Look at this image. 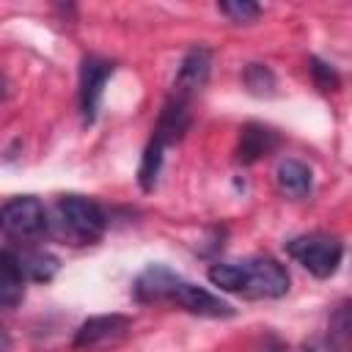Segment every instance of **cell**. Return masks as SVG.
Wrapping results in <instances>:
<instances>
[{"label":"cell","instance_id":"1","mask_svg":"<svg viewBox=\"0 0 352 352\" xmlns=\"http://www.w3.org/2000/svg\"><path fill=\"white\" fill-rule=\"evenodd\" d=\"M132 294L138 302H170L195 316H209V319H228L236 314V308H231L226 300L195 286L192 280L182 278L165 264H148L135 278Z\"/></svg>","mask_w":352,"mask_h":352},{"label":"cell","instance_id":"2","mask_svg":"<svg viewBox=\"0 0 352 352\" xmlns=\"http://www.w3.org/2000/svg\"><path fill=\"white\" fill-rule=\"evenodd\" d=\"M206 278L212 286L245 300H280L289 292V272L272 256H250L245 261H217Z\"/></svg>","mask_w":352,"mask_h":352},{"label":"cell","instance_id":"3","mask_svg":"<svg viewBox=\"0 0 352 352\" xmlns=\"http://www.w3.org/2000/svg\"><path fill=\"white\" fill-rule=\"evenodd\" d=\"M58 226L60 234L72 245H91L104 236L107 228V214L104 209L85 195H60L58 198Z\"/></svg>","mask_w":352,"mask_h":352},{"label":"cell","instance_id":"4","mask_svg":"<svg viewBox=\"0 0 352 352\" xmlns=\"http://www.w3.org/2000/svg\"><path fill=\"white\" fill-rule=\"evenodd\" d=\"M286 253L305 267L314 278L324 280L330 275H336L341 258H344V242L333 234H322V231H311V234H300L294 239L286 242Z\"/></svg>","mask_w":352,"mask_h":352},{"label":"cell","instance_id":"5","mask_svg":"<svg viewBox=\"0 0 352 352\" xmlns=\"http://www.w3.org/2000/svg\"><path fill=\"white\" fill-rule=\"evenodd\" d=\"M0 231L16 242H33L50 231V217L36 195H16L0 204Z\"/></svg>","mask_w":352,"mask_h":352},{"label":"cell","instance_id":"6","mask_svg":"<svg viewBox=\"0 0 352 352\" xmlns=\"http://www.w3.org/2000/svg\"><path fill=\"white\" fill-rule=\"evenodd\" d=\"M116 63L99 55H85L82 66H80V113H82V124H94L99 116V104H102V91L104 82L113 77Z\"/></svg>","mask_w":352,"mask_h":352},{"label":"cell","instance_id":"7","mask_svg":"<svg viewBox=\"0 0 352 352\" xmlns=\"http://www.w3.org/2000/svg\"><path fill=\"white\" fill-rule=\"evenodd\" d=\"M132 330V319L124 314L88 316L74 333V349H104L118 344Z\"/></svg>","mask_w":352,"mask_h":352},{"label":"cell","instance_id":"8","mask_svg":"<svg viewBox=\"0 0 352 352\" xmlns=\"http://www.w3.org/2000/svg\"><path fill=\"white\" fill-rule=\"evenodd\" d=\"M209 72H212V50H206L201 44L192 47V50H187V55L179 63L176 80H173V96L190 102L206 85Z\"/></svg>","mask_w":352,"mask_h":352},{"label":"cell","instance_id":"9","mask_svg":"<svg viewBox=\"0 0 352 352\" xmlns=\"http://www.w3.org/2000/svg\"><path fill=\"white\" fill-rule=\"evenodd\" d=\"M190 124H192V113H190V102L187 99H179V96H168L162 110H160V118L154 124V135L151 140L160 143L162 148L168 146H176L187 132H190Z\"/></svg>","mask_w":352,"mask_h":352},{"label":"cell","instance_id":"10","mask_svg":"<svg viewBox=\"0 0 352 352\" xmlns=\"http://www.w3.org/2000/svg\"><path fill=\"white\" fill-rule=\"evenodd\" d=\"M278 146H280V138H278V132H275V129H270V126H264V124L250 121V124H245V126L239 129L236 160H239L242 165H253V162H258L261 157L272 154Z\"/></svg>","mask_w":352,"mask_h":352},{"label":"cell","instance_id":"11","mask_svg":"<svg viewBox=\"0 0 352 352\" xmlns=\"http://www.w3.org/2000/svg\"><path fill=\"white\" fill-rule=\"evenodd\" d=\"M25 297V275L14 248L0 250V308H14Z\"/></svg>","mask_w":352,"mask_h":352},{"label":"cell","instance_id":"12","mask_svg":"<svg viewBox=\"0 0 352 352\" xmlns=\"http://www.w3.org/2000/svg\"><path fill=\"white\" fill-rule=\"evenodd\" d=\"M275 182L280 187V192L292 195V198H305L311 192V184H314V173L305 162L294 160V157H286L278 162L275 168Z\"/></svg>","mask_w":352,"mask_h":352},{"label":"cell","instance_id":"13","mask_svg":"<svg viewBox=\"0 0 352 352\" xmlns=\"http://www.w3.org/2000/svg\"><path fill=\"white\" fill-rule=\"evenodd\" d=\"M14 253H16V258H19V267H22L25 280L47 283V280H52L55 272L60 270V261H58L52 253L41 250V248H22V250L14 248Z\"/></svg>","mask_w":352,"mask_h":352},{"label":"cell","instance_id":"14","mask_svg":"<svg viewBox=\"0 0 352 352\" xmlns=\"http://www.w3.org/2000/svg\"><path fill=\"white\" fill-rule=\"evenodd\" d=\"M162 160H165V148L154 140H148V146L143 148V157H140V168H138V184L143 192H151L160 182V173H162Z\"/></svg>","mask_w":352,"mask_h":352},{"label":"cell","instance_id":"15","mask_svg":"<svg viewBox=\"0 0 352 352\" xmlns=\"http://www.w3.org/2000/svg\"><path fill=\"white\" fill-rule=\"evenodd\" d=\"M242 82L253 96H261V99H270L278 94V80H275L272 69L264 63H248L242 72Z\"/></svg>","mask_w":352,"mask_h":352},{"label":"cell","instance_id":"16","mask_svg":"<svg viewBox=\"0 0 352 352\" xmlns=\"http://www.w3.org/2000/svg\"><path fill=\"white\" fill-rule=\"evenodd\" d=\"M346 333H349V302L344 300L336 311V316L330 319V344L341 352L346 346Z\"/></svg>","mask_w":352,"mask_h":352},{"label":"cell","instance_id":"17","mask_svg":"<svg viewBox=\"0 0 352 352\" xmlns=\"http://www.w3.org/2000/svg\"><path fill=\"white\" fill-rule=\"evenodd\" d=\"M217 8L226 16H231L234 22H253L261 14V6L258 3H250V0H228V3H220Z\"/></svg>","mask_w":352,"mask_h":352},{"label":"cell","instance_id":"18","mask_svg":"<svg viewBox=\"0 0 352 352\" xmlns=\"http://www.w3.org/2000/svg\"><path fill=\"white\" fill-rule=\"evenodd\" d=\"M311 74H314V82H316V88H322V91H336V88L341 85V77H338V72H336L330 63L319 60V58H311Z\"/></svg>","mask_w":352,"mask_h":352},{"label":"cell","instance_id":"19","mask_svg":"<svg viewBox=\"0 0 352 352\" xmlns=\"http://www.w3.org/2000/svg\"><path fill=\"white\" fill-rule=\"evenodd\" d=\"M6 94H8V80H6L3 74H0V102L6 99Z\"/></svg>","mask_w":352,"mask_h":352},{"label":"cell","instance_id":"20","mask_svg":"<svg viewBox=\"0 0 352 352\" xmlns=\"http://www.w3.org/2000/svg\"><path fill=\"white\" fill-rule=\"evenodd\" d=\"M264 352H283V346H280V341H275V338H270V346H267Z\"/></svg>","mask_w":352,"mask_h":352},{"label":"cell","instance_id":"21","mask_svg":"<svg viewBox=\"0 0 352 352\" xmlns=\"http://www.w3.org/2000/svg\"><path fill=\"white\" fill-rule=\"evenodd\" d=\"M302 352H327L324 346H319V344H305L302 346Z\"/></svg>","mask_w":352,"mask_h":352}]
</instances>
